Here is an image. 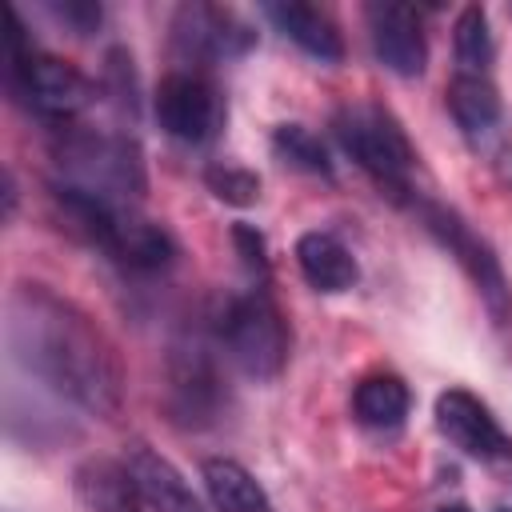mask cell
Returning a JSON list of instances; mask_svg holds the SVG:
<instances>
[{"mask_svg": "<svg viewBox=\"0 0 512 512\" xmlns=\"http://www.w3.org/2000/svg\"><path fill=\"white\" fill-rule=\"evenodd\" d=\"M8 360L52 396L88 416H116L124 400V368L100 324L48 284H16L4 300Z\"/></svg>", "mask_w": 512, "mask_h": 512, "instance_id": "6da1fadb", "label": "cell"}, {"mask_svg": "<svg viewBox=\"0 0 512 512\" xmlns=\"http://www.w3.org/2000/svg\"><path fill=\"white\" fill-rule=\"evenodd\" d=\"M52 204H56V216L64 220V228L72 236L108 252L128 272H164L176 260L172 232L164 224L140 216L132 204L104 200V196L84 192V188L64 184V180L52 184Z\"/></svg>", "mask_w": 512, "mask_h": 512, "instance_id": "7a4b0ae2", "label": "cell"}, {"mask_svg": "<svg viewBox=\"0 0 512 512\" xmlns=\"http://www.w3.org/2000/svg\"><path fill=\"white\" fill-rule=\"evenodd\" d=\"M8 32H4V72H8V88L12 96L32 108L36 116L52 120V124H72L92 100H96V84L68 60L52 56V52H40L24 24H20V12L8 8Z\"/></svg>", "mask_w": 512, "mask_h": 512, "instance_id": "3957f363", "label": "cell"}, {"mask_svg": "<svg viewBox=\"0 0 512 512\" xmlns=\"http://www.w3.org/2000/svg\"><path fill=\"white\" fill-rule=\"evenodd\" d=\"M212 332H216V344L224 348L228 364L240 368L256 384L276 380L288 364L292 328H288L280 304L264 288L228 296L220 304V312L212 316Z\"/></svg>", "mask_w": 512, "mask_h": 512, "instance_id": "277c9868", "label": "cell"}, {"mask_svg": "<svg viewBox=\"0 0 512 512\" xmlns=\"http://www.w3.org/2000/svg\"><path fill=\"white\" fill-rule=\"evenodd\" d=\"M52 156L64 172V184H76L84 192H96L116 204H132L144 196L148 176H144V156L136 140L128 136H108V132H88V128H60Z\"/></svg>", "mask_w": 512, "mask_h": 512, "instance_id": "5b68a950", "label": "cell"}, {"mask_svg": "<svg viewBox=\"0 0 512 512\" xmlns=\"http://www.w3.org/2000/svg\"><path fill=\"white\" fill-rule=\"evenodd\" d=\"M332 132L340 148L392 196L404 200L412 192V168H416V148L404 132V124L376 100H356L344 104L332 116Z\"/></svg>", "mask_w": 512, "mask_h": 512, "instance_id": "8992f818", "label": "cell"}, {"mask_svg": "<svg viewBox=\"0 0 512 512\" xmlns=\"http://www.w3.org/2000/svg\"><path fill=\"white\" fill-rule=\"evenodd\" d=\"M416 216L420 224L428 228V236L460 264V272L472 280L480 304L488 308L492 324H508L512 320V284L504 276V264L500 256L492 252V244L448 204H436V200H416Z\"/></svg>", "mask_w": 512, "mask_h": 512, "instance_id": "52a82bcc", "label": "cell"}, {"mask_svg": "<svg viewBox=\"0 0 512 512\" xmlns=\"http://www.w3.org/2000/svg\"><path fill=\"white\" fill-rule=\"evenodd\" d=\"M168 420L180 428H212L228 408V384L220 364L200 340L176 344L168 352V384H164Z\"/></svg>", "mask_w": 512, "mask_h": 512, "instance_id": "ba28073f", "label": "cell"}, {"mask_svg": "<svg viewBox=\"0 0 512 512\" xmlns=\"http://www.w3.org/2000/svg\"><path fill=\"white\" fill-rule=\"evenodd\" d=\"M256 32L252 24L224 4L192 0L172 12V48L192 64H220L252 52Z\"/></svg>", "mask_w": 512, "mask_h": 512, "instance_id": "9c48e42d", "label": "cell"}, {"mask_svg": "<svg viewBox=\"0 0 512 512\" xmlns=\"http://www.w3.org/2000/svg\"><path fill=\"white\" fill-rule=\"evenodd\" d=\"M152 108H156V120L160 128L180 140V144H204L220 132L224 124V96L220 88L196 72V68H180V72H168L152 96Z\"/></svg>", "mask_w": 512, "mask_h": 512, "instance_id": "30bf717a", "label": "cell"}, {"mask_svg": "<svg viewBox=\"0 0 512 512\" xmlns=\"http://www.w3.org/2000/svg\"><path fill=\"white\" fill-rule=\"evenodd\" d=\"M436 428L472 460L480 464H500L512 460V436L500 428L492 408L472 396L468 388H448L436 396Z\"/></svg>", "mask_w": 512, "mask_h": 512, "instance_id": "8fae6325", "label": "cell"}, {"mask_svg": "<svg viewBox=\"0 0 512 512\" xmlns=\"http://www.w3.org/2000/svg\"><path fill=\"white\" fill-rule=\"evenodd\" d=\"M364 16H368V40H372L376 60L404 80L420 76L428 64V40H424L420 12L400 0H380V4H368Z\"/></svg>", "mask_w": 512, "mask_h": 512, "instance_id": "7c38bea8", "label": "cell"}, {"mask_svg": "<svg viewBox=\"0 0 512 512\" xmlns=\"http://www.w3.org/2000/svg\"><path fill=\"white\" fill-rule=\"evenodd\" d=\"M124 464H128V472H132L148 512H208L204 500L192 492V484L180 476V468L168 456L136 444Z\"/></svg>", "mask_w": 512, "mask_h": 512, "instance_id": "4fadbf2b", "label": "cell"}, {"mask_svg": "<svg viewBox=\"0 0 512 512\" xmlns=\"http://www.w3.org/2000/svg\"><path fill=\"white\" fill-rule=\"evenodd\" d=\"M264 16L308 56H316L320 64H336L344 60V36L336 28V20L304 0H280V4H264Z\"/></svg>", "mask_w": 512, "mask_h": 512, "instance_id": "5bb4252c", "label": "cell"}, {"mask_svg": "<svg viewBox=\"0 0 512 512\" xmlns=\"http://www.w3.org/2000/svg\"><path fill=\"white\" fill-rule=\"evenodd\" d=\"M72 484L88 512H144L148 508L128 464H120V460H104V456L84 460L72 472Z\"/></svg>", "mask_w": 512, "mask_h": 512, "instance_id": "9a60e30c", "label": "cell"}, {"mask_svg": "<svg viewBox=\"0 0 512 512\" xmlns=\"http://www.w3.org/2000/svg\"><path fill=\"white\" fill-rule=\"evenodd\" d=\"M296 268L316 292H348L360 280L356 256L332 232H304L296 240Z\"/></svg>", "mask_w": 512, "mask_h": 512, "instance_id": "2e32d148", "label": "cell"}, {"mask_svg": "<svg viewBox=\"0 0 512 512\" xmlns=\"http://www.w3.org/2000/svg\"><path fill=\"white\" fill-rule=\"evenodd\" d=\"M408 408H412V392L396 372H368L352 388V416L364 428H376V432L400 428Z\"/></svg>", "mask_w": 512, "mask_h": 512, "instance_id": "e0dca14e", "label": "cell"}, {"mask_svg": "<svg viewBox=\"0 0 512 512\" xmlns=\"http://www.w3.org/2000/svg\"><path fill=\"white\" fill-rule=\"evenodd\" d=\"M200 476H204V488H208V500L216 512H276L268 492L256 484V476L228 456L204 460Z\"/></svg>", "mask_w": 512, "mask_h": 512, "instance_id": "ac0fdd59", "label": "cell"}, {"mask_svg": "<svg viewBox=\"0 0 512 512\" xmlns=\"http://www.w3.org/2000/svg\"><path fill=\"white\" fill-rule=\"evenodd\" d=\"M444 104H448V116L468 136L488 132L500 120V108H504L496 84L488 76H476V72H456L448 80V88H444Z\"/></svg>", "mask_w": 512, "mask_h": 512, "instance_id": "d6986e66", "label": "cell"}, {"mask_svg": "<svg viewBox=\"0 0 512 512\" xmlns=\"http://www.w3.org/2000/svg\"><path fill=\"white\" fill-rule=\"evenodd\" d=\"M452 48H456V64H460V72H476V76L488 72L492 56H496V40H492L488 12H484L480 4L460 8L456 28H452Z\"/></svg>", "mask_w": 512, "mask_h": 512, "instance_id": "ffe728a7", "label": "cell"}, {"mask_svg": "<svg viewBox=\"0 0 512 512\" xmlns=\"http://www.w3.org/2000/svg\"><path fill=\"white\" fill-rule=\"evenodd\" d=\"M272 148H276V156H280L288 168H296V172L324 176V180L332 176V160H328L320 136H316L312 128H304V124H280V128L272 132Z\"/></svg>", "mask_w": 512, "mask_h": 512, "instance_id": "44dd1931", "label": "cell"}, {"mask_svg": "<svg viewBox=\"0 0 512 512\" xmlns=\"http://www.w3.org/2000/svg\"><path fill=\"white\" fill-rule=\"evenodd\" d=\"M204 184H208V192L216 200H224L232 208H248V204L260 200V176L240 168V164H224V160L208 164L204 168Z\"/></svg>", "mask_w": 512, "mask_h": 512, "instance_id": "7402d4cb", "label": "cell"}, {"mask_svg": "<svg viewBox=\"0 0 512 512\" xmlns=\"http://www.w3.org/2000/svg\"><path fill=\"white\" fill-rule=\"evenodd\" d=\"M48 12L60 24H68L76 36H92L100 28V20H104V12H100L96 0H48Z\"/></svg>", "mask_w": 512, "mask_h": 512, "instance_id": "603a6c76", "label": "cell"}, {"mask_svg": "<svg viewBox=\"0 0 512 512\" xmlns=\"http://www.w3.org/2000/svg\"><path fill=\"white\" fill-rule=\"evenodd\" d=\"M232 244H236L240 264H244L256 280H268V244H264V236H260L252 224H232Z\"/></svg>", "mask_w": 512, "mask_h": 512, "instance_id": "cb8c5ba5", "label": "cell"}, {"mask_svg": "<svg viewBox=\"0 0 512 512\" xmlns=\"http://www.w3.org/2000/svg\"><path fill=\"white\" fill-rule=\"evenodd\" d=\"M12 216H16V180L4 168V220H12Z\"/></svg>", "mask_w": 512, "mask_h": 512, "instance_id": "d4e9b609", "label": "cell"}, {"mask_svg": "<svg viewBox=\"0 0 512 512\" xmlns=\"http://www.w3.org/2000/svg\"><path fill=\"white\" fill-rule=\"evenodd\" d=\"M436 512H472L468 504H444V508H436Z\"/></svg>", "mask_w": 512, "mask_h": 512, "instance_id": "484cf974", "label": "cell"}, {"mask_svg": "<svg viewBox=\"0 0 512 512\" xmlns=\"http://www.w3.org/2000/svg\"><path fill=\"white\" fill-rule=\"evenodd\" d=\"M500 512H512V508H500Z\"/></svg>", "mask_w": 512, "mask_h": 512, "instance_id": "4316f807", "label": "cell"}]
</instances>
